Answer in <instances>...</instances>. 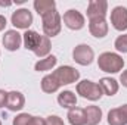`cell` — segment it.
Returning <instances> with one entry per match:
<instances>
[{
	"label": "cell",
	"mask_w": 127,
	"mask_h": 125,
	"mask_svg": "<svg viewBox=\"0 0 127 125\" xmlns=\"http://www.w3.org/2000/svg\"><path fill=\"white\" fill-rule=\"evenodd\" d=\"M97 66L100 71H103L106 74H117L124 68V59L117 53L105 52V53L99 55Z\"/></svg>",
	"instance_id": "6da1fadb"
},
{
	"label": "cell",
	"mask_w": 127,
	"mask_h": 125,
	"mask_svg": "<svg viewBox=\"0 0 127 125\" xmlns=\"http://www.w3.org/2000/svg\"><path fill=\"white\" fill-rule=\"evenodd\" d=\"M41 24H43V31L46 34V37H49V38L50 37H56L61 32V28H62L59 12L56 9L47 12L46 15L41 16Z\"/></svg>",
	"instance_id": "7a4b0ae2"
},
{
	"label": "cell",
	"mask_w": 127,
	"mask_h": 125,
	"mask_svg": "<svg viewBox=\"0 0 127 125\" xmlns=\"http://www.w3.org/2000/svg\"><path fill=\"white\" fill-rule=\"evenodd\" d=\"M53 78L58 81V84L62 87V85H68V84H72V83H77L78 78H80V72L69 66V65H64V66H59L58 69H55L52 72Z\"/></svg>",
	"instance_id": "3957f363"
},
{
	"label": "cell",
	"mask_w": 127,
	"mask_h": 125,
	"mask_svg": "<svg viewBox=\"0 0 127 125\" xmlns=\"http://www.w3.org/2000/svg\"><path fill=\"white\" fill-rule=\"evenodd\" d=\"M77 93L80 94L83 99H87V100H92L96 102L99 100L103 93H102V88L99 87V84H96L90 80H83L77 84Z\"/></svg>",
	"instance_id": "277c9868"
},
{
	"label": "cell",
	"mask_w": 127,
	"mask_h": 125,
	"mask_svg": "<svg viewBox=\"0 0 127 125\" xmlns=\"http://www.w3.org/2000/svg\"><path fill=\"white\" fill-rule=\"evenodd\" d=\"M72 59L81 66H89L95 59V52L87 44H78L72 50Z\"/></svg>",
	"instance_id": "5b68a950"
},
{
	"label": "cell",
	"mask_w": 127,
	"mask_h": 125,
	"mask_svg": "<svg viewBox=\"0 0 127 125\" xmlns=\"http://www.w3.org/2000/svg\"><path fill=\"white\" fill-rule=\"evenodd\" d=\"M10 22L15 28H19V30H28L30 25L32 24V13L22 7V9H16L12 16H10Z\"/></svg>",
	"instance_id": "8992f818"
},
{
	"label": "cell",
	"mask_w": 127,
	"mask_h": 125,
	"mask_svg": "<svg viewBox=\"0 0 127 125\" xmlns=\"http://www.w3.org/2000/svg\"><path fill=\"white\" fill-rule=\"evenodd\" d=\"M64 24L72 30V31H78L84 27V16L81 12L75 10V9H69L64 13Z\"/></svg>",
	"instance_id": "52a82bcc"
},
{
	"label": "cell",
	"mask_w": 127,
	"mask_h": 125,
	"mask_svg": "<svg viewBox=\"0 0 127 125\" xmlns=\"http://www.w3.org/2000/svg\"><path fill=\"white\" fill-rule=\"evenodd\" d=\"M111 24L117 31L127 30V7L117 6L111 10Z\"/></svg>",
	"instance_id": "ba28073f"
},
{
	"label": "cell",
	"mask_w": 127,
	"mask_h": 125,
	"mask_svg": "<svg viewBox=\"0 0 127 125\" xmlns=\"http://www.w3.org/2000/svg\"><path fill=\"white\" fill-rule=\"evenodd\" d=\"M21 43H22V35L18 31L9 30V31L4 32V35H3V46H4L6 50L16 52L21 47Z\"/></svg>",
	"instance_id": "9c48e42d"
},
{
	"label": "cell",
	"mask_w": 127,
	"mask_h": 125,
	"mask_svg": "<svg viewBox=\"0 0 127 125\" xmlns=\"http://www.w3.org/2000/svg\"><path fill=\"white\" fill-rule=\"evenodd\" d=\"M108 12V1L105 0H92L87 6V16L89 19L95 18H105Z\"/></svg>",
	"instance_id": "30bf717a"
},
{
	"label": "cell",
	"mask_w": 127,
	"mask_h": 125,
	"mask_svg": "<svg viewBox=\"0 0 127 125\" xmlns=\"http://www.w3.org/2000/svg\"><path fill=\"white\" fill-rule=\"evenodd\" d=\"M89 31L96 38H103L108 34V24L105 18L89 19Z\"/></svg>",
	"instance_id": "8fae6325"
},
{
	"label": "cell",
	"mask_w": 127,
	"mask_h": 125,
	"mask_svg": "<svg viewBox=\"0 0 127 125\" xmlns=\"http://www.w3.org/2000/svg\"><path fill=\"white\" fill-rule=\"evenodd\" d=\"M108 124L109 125H127V104L111 109L108 112Z\"/></svg>",
	"instance_id": "7c38bea8"
},
{
	"label": "cell",
	"mask_w": 127,
	"mask_h": 125,
	"mask_svg": "<svg viewBox=\"0 0 127 125\" xmlns=\"http://www.w3.org/2000/svg\"><path fill=\"white\" fill-rule=\"evenodd\" d=\"M25 106V97L19 91H10L7 93V100H6V107L12 112H18Z\"/></svg>",
	"instance_id": "4fadbf2b"
},
{
	"label": "cell",
	"mask_w": 127,
	"mask_h": 125,
	"mask_svg": "<svg viewBox=\"0 0 127 125\" xmlns=\"http://www.w3.org/2000/svg\"><path fill=\"white\" fill-rule=\"evenodd\" d=\"M22 41H24V46L27 50H31V52H35V49L38 47L40 41H41V35H38L35 31L32 30H27L25 34L22 35Z\"/></svg>",
	"instance_id": "5bb4252c"
},
{
	"label": "cell",
	"mask_w": 127,
	"mask_h": 125,
	"mask_svg": "<svg viewBox=\"0 0 127 125\" xmlns=\"http://www.w3.org/2000/svg\"><path fill=\"white\" fill-rule=\"evenodd\" d=\"M84 113H86V124L87 125H97L102 119V110L99 106H87L84 109Z\"/></svg>",
	"instance_id": "9a60e30c"
},
{
	"label": "cell",
	"mask_w": 127,
	"mask_h": 125,
	"mask_svg": "<svg viewBox=\"0 0 127 125\" xmlns=\"http://www.w3.org/2000/svg\"><path fill=\"white\" fill-rule=\"evenodd\" d=\"M68 122L71 125H86V113L81 107H72L68 110Z\"/></svg>",
	"instance_id": "2e32d148"
},
{
	"label": "cell",
	"mask_w": 127,
	"mask_h": 125,
	"mask_svg": "<svg viewBox=\"0 0 127 125\" xmlns=\"http://www.w3.org/2000/svg\"><path fill=\"white\" fill-rule=\"evenodd\" d=\"M99 87L102 88V93L106 94V96H109V97L114 96V94H117V91H118V83H117V80L108 78V77L100 78Z\"/></svg>",
	"instance_id": "e0dca14e"
},
{
	"label": "cell",
	"mask_w": 127,
	"mask_h": 125,
	"mask_svg": "<svg viewBox=\"0 0 127 125\" xmlns=\"http://www.w3.org/2000/svg\"><path fill=\"white\" fill-rule=\"evenodd\" d=\"M58 103H59V106H62L65 109H72L77 104V97H75V94L72 93V91L65 90L62 93H59V96H58Z\"/></svg>",
	"instance_id": "ac0fdd59"
},
{
	"label": "cell",
	"mask_w": 127,
	"mask_h": 125,
	"mask_svg": "<svg viewBox=\"0 0 127 125\" xmlns=\"http://www.w3.org/2000/svg\"><path fill=\"white\" fill-rule=\"evenodd\" d=\"M34 9H35V12H37L40 16H43V15H46L47 12L55 10V9H56V3H55L53 0H35V1H34Z\"/></svg>",
	"instance_id": "d6986e66"
},
{
	"label": "cell",
	"mask_w": 127,
	"mask_h": 125,
	"mask_svg": "<svg viewBox=\"0 0 127 125\" xmlns=\"http://www.w3.org/2000/svg\"><path fill=\"white\" fill-rule=\"evenodd\" d=\"M59 84H58V81L53 78V75L52 74H49V75H46V77H43V80H41V90L44 91V93H55V91H58L59 90Z\"/></svg>",
	"instance_id": "ffe728a7"
},
{
	"label": "cell",
	"mask_w": 127,
	"mask_h": 125,
	"mask_svg": "<svg viewBox=\"0 0 127 125\" xmlns=\"http://www.w3.org/2000/svg\"><path fill=\"white\" fill-rule=\"evenodd\" d=\"M58 62V59H56V56L55 55H49V56H46L44 59H40L38 62L34 65V69L35 71H38V72H41V71H50L55 65Z\"/></svg>",
	"instance_id": "44dd1931"
},
{
	"label": "cell",
	"mask_w": 127,
	"mask_h": 125,
	"mask_svg": "<svg viewBox=\"0 0 127 125\" xmlns=\"http://www.w3.org/2000/svg\"><path fill=\"white\" fill-rule=\"evenodd\" d=\"M50 49H52L50 38H49V37H46V35H41V41H40L38 47L35 49L34 55H35L37 58H46V56H49V53H50Z\"/></svg>",
	"instance_id": "7402d4cb"
},
{
	"label": "cell",
	"mask_w": 127,
	"mask_h": 125,
	"mask_svg": "<svg viewBox=\"0 0 127 125\" xmlns=\"http://www.w3.org/2000/svg\"><path fill=\"white\" fill-rule=\"evenodd\" d=\"M114 47L120 53H127V34H123V35L117 37V40L114 43Z\"/></svg>",
	"instance_id": "603a6c76"
},
{
	"label": "cell",
	"mask_w": 127,
	"mask_h": 125,
	"mask_svg": "<svg viewBox=\"0 0 127 125\" xmlns=\"http://www.w3.org/2000/svg\"><path fill=\"white\" fill-rule=\"evenodd\" d=\"M31 118L32 116L30 113H19L18 116L13 118V125H30Z\"/></svg>",
	"instance_id": "cb8c5ba5"
},
{
	"label": "cell",
	"mask_w": 127,
	"mask_h": 125,
	"mask_svg": "<svg viewBox=\"0 0 127 125\" xmlns=\"http://www.w3.org/2000/svg\"><path fill=\"white\" fill-rule=\"evenodd\" d=\"M46 125H65V124H64V121L59 118V116L50 115V116L46 118Z\"/></svg>",
	"instance_id": "d4e9b609"
},
{
	"label": "cell",
	"mask_w": 127,
	"mask_h": 125,
	"mask_svg": "<svg viewBox=\"0 0 127 125\" xmlns=\"http://www.w3.org/2000/svg\"><path fill=\"white\" fill-rule=\"evenodd\" d=\"M30 125H46V119H43L40 116H32L31 121H30Z\"/></svg>",
	"instance_id": "484cf974"
},
{
	"label": "cell",
	"mask_w": 127,
	"mask_h": 125,
	"mask_svg": "<svg viewBox=\"0 0 127 125\" xmlns=\"http://www.w3.org/2000/svg\"><path fill=\"white\" fill-rule=\"evenodd\" d=\"M6 100H7V93L4 90H0V107L6 106Z\"/></svg>",
	"instance_id": "4316f807"
},
{
	"label": "cell",
	"mask_w": 127,
	"mask_h": 125,
	"mask_svg": "<svg viewBox=\"0 0 127 125\" xmlns=\"http://www.w3.org/2000/svg\"><path fill=\"white\" fill-rule=\"evenodd\" d=\"M120 83H121V84L127 88V69L121 72V75H120Z\"/></svg>",
	"instance_id": "83f0119b"
},
{
	"label": "cell",
	"mask_w": 127,
	"mask_h": 125,
	"mask_svg": "<svg viewBox=\"0 0 127 125\" xmlns=\"http://www.w3.org/2000/svg\"><path fill=\"white\" fill-rule=\"evenodd\" d=\"M4 27H6V18L3 15H0V31H3Z\"/></svg>",
	"instance_id": "f1b7e54d"
},
{
	"label": "cell",
	"mask_w": 127,
	"mask_h": 125,
	"mask_svg": "<svg viewBox=\"0 0 127 125\" xmlns=\"http://www.w3.org/2000/svg\"><path fill=\"white\" fill-rule=\"evenodd\" d=\"M12 3L10 1H6V3H3V1H0V6H10Z\"/></svg>",
	"instance_id": "f546056e"
},
{
	"label": "cell",
	"mask_w": 127,
	"mask_h": 125,
	"mask_svg": "<svg viewBox=\"0 0 127 125\" xmlns=\"http://www.w3.org/2000/svg\"><path fill=\"white\" fill-rule=\"evenodd\" d=\"M0 125H1V121H0Z\"/></svg>",
	"instance_id": "4dcf8cb0"
}]
</instances>
